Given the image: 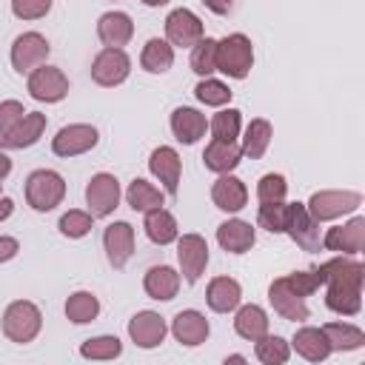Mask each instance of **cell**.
I'll return each mask as SVG.
<instances>
[{
  "label": "cell",
  "instance_id": "816d5d0a",
  "mask_svg": "<svg viewBox=\"0 0 365 365\" xmlns=\"http://www.w3.org/2000/svg\"><path fill=\"white\" fill-rule=\"evenodd\" d=\"M143 3H145L148 9H160V6H168L171 0H143Z\"/></svg>",
  "mask_w": 365,
  "mask_h": 365
},
{
  "label": "cell",
  "instance_id": "ee69618b",
  "mask_svg": "<svg viewBox=\"0 0 365 365\" xmlns=\"http://www.w3.org/2000/svg\"><path fill=\"white\" fill-rule=\"evenodd\" d=\"M51 11V0H11V14L17 20H40Z\"/></svg>",
  "mask_w": 365,
  "mask_h": 365
},
{
  "label": "cell",
  "instance_id": "f1b7e54d",
  "mask_svg": "<svg viewBox=\"0 0 365 365\" xmlns=\"http://www.w3.org/2000/svg\"><path fill=\"white\" fill-rule=\"evenodd\" d=\"M291 348H294L302 359H308V362H322V359H328V356L334 354L331 345H328V336L322 334V328H314V325H302V328L294 334Z\"/></svg>",
  "mask_w": 365,
  "mask_h": 365
},
{
  "label": "cell",
  "instance_id": "ac0fdd59",
  "mask_svg": "<svg viewBox=\"0 0 365 365\" xmlns=\"http://www.w3.org/2000/svg\"><path fill=\"white\" fill-rule=\"evenodd\" d=\"M103 248H106V257H108L111 268H125V262L134 254V228H131V222H125V220L111 222L103 231Z\"/></svg>",
  "mask_w": 365,
  "mask_h": 365
},
{
  "label": "cell",
  "instance_id": "db71d44e",
  "mask_svg": "<svg viewBox=\"0 0 365 365\" xmlns=\"http://www.w3.org/2000/svg\"><path fill=\"white\" fill-rule=\"evenodd\" d=\"M0 194H3V182H0Z\"/></svg>",
  "mask_w": 365,
  "mask_h": 365
},
{
  "label": "cell",
  "instance_id": "7402d4cb",
  "mask_svg": "<svg viewBox=\"0 0 365 365\" xmlns=\"http://www.w3.org/2000/svg\"><path fill=\"white\" fill-rule=\"evenodd\" d=\"M97 37L108 48H123L134 37V23H131V17L125 11H117V9L114 11H106L97 20Z\"/></svg>",
  "mask_w": 365,
  "mask_h": 365
},
{
  "label": "cell",
  "instance_id": "f907efd6",
  "mask_svg": "<svg viewBox=\"0 0 365 365\" xmlns=\"http://www.w3.org/2000/svg\"><path fill=\"white\" fill-rule=\"evenodd\" d=\"M9 174H11V160L6 151H0V180H6Z\"/></svg>",
  "mask_w": 365,
  "mask_h": 365
},
{
  "label": "cell",
  "instance_id": "ffe728a7",
  "mask_svg": "<svg viewBox=\"0 0 365 365\" xmlns=\"http://www.w3.org/2000/svg\"><path fill=\"white\" fill-rule=\"evenodd\" d=\"M211 200H214V205H217L220 211L237 214V211H242V208L248 205V188H245V182H242L240 177H234V174H220V177L214 180V185H211Z\"/></svg>",
  "mask_w": 365,
  "mask_h": 365
},
{
  "label": "cell",
  "instance_id": "ab89813d",
  "mask_svg": "<svg viewBox=\"0 0 365 365\" xmlns=\"http://www.w3.org/2000/svg\"><path fill=\"white\" fill-rule=\"evenodd\" d=\"M194 97H197L202 106H214V108H220V106L231 103L234 91H231L228 83H222V80L200 77V83H197V88H194Z\"/></svg>",
  "mask_w": 365,
  "mask_h": 365
},
{
  "label": "cell",
  "instance_id": "603a6c76",
  "mask_svg": "<svg viewBox=\"0 0 365 365\" xmlns=\"http://www.w3.org/2000/svg\"><path fill=\"white\" fill-rule=\"evenodd\" d=\"M168 125H171V134H174L182 145H194L200 137H205L208 120H205L202 111H197V108H191V106H177V108L171 111Z\"/></svg>",
  "mask_w": 365,
  "mask_h": 365
},
{
  "label": "cell",
  "instance_id": "7dc6e473",
  "mask_svg": "<svg viewBox=\"0 0 365 365\" xmlns=\"http://www.w3.org/2000/svg\"><path fill=\"white\" fill-rule=\"evenodd\" d=\"M17 251H20V242H17L14 237H0V262L14 259Z\"/></svg>",
  "mask_w": 365,
  "mask_h": 365
},
{
  "label": "cell",
  "instance_id": "c3c4849f",
  "mask_svg": "<svg viewBox=\"0 0 365 365\" xmlns=\"http://www.w3.org/2000/svg\"><path fill=\"white\" fill-rule=\"evenodd\" d=\"M202 3H205V9L214 11V14H228L237 0H202Z\"/></svg>",
  "mask_w": 365,
  "mask_h": 365
},
{
  "label": "cell",
  "instance_id": "836d02e7",
  "mask_svg": "<svg viewBox=\"0 0 365 365\" xmlns=\"http://www.w3.org/2000/svg\"><path fill=\"white\" fill-rule=\"evenodd\" d=\"M322 334L328 336L331 351H356L365 345V331L351 322H325Z\"/></svg>",
  "mask_w": 365,
  "mask_h": 365
},
{
  "label": "cell",
  "instance_id": "ba28073f",
  "mask_svg": "<svg viewBox=\"0 0 365 365\" xmlns=\"http://www.w3.org/2000/svg\"><path fill=\"white\" fill-rule=\"evenodd\" d=\"M120 197H123L120 180L114 174H108V171L94 174L88 180V185H86V205H88L91 217H108V214H114V208L120 205Z\"/></svg>",
  "mask_w": 365,
  "mask_h": 365
},
{
  "label": "cell",
  "instance_id": "d6986e66",
  "mask_svg": "<svg viewBox=\"0 0 365 365\" xmlns=\"http://www.w3.org/2000/svg\"><path fill=\"white\" fill-rule=\"evenodd\" d=\"M171 334H174V339H177L180 345L197 348V345H202V342L208 339L211 325H208L205 314H200V311H194V308H185V311H177V314H174V319H171Z\"/></svg>",
  "mask_w": 365,
  "mask_h": 365
},
{
  "label": "cell",
  "instance_id": "f35d334b",
  "mask_svg": "<svg viewBox=\"0 0 365 365\" xmlns=\"http://www.w3.org/2000/svg\"><path fill=\"white\" fill-rule=\"evenodd\" d=\"M191 71L197 77H211L217 71V40L202 37L197 46H191Z\"/></svg>",
  "mask_w": 365,
  "mask_h": 365
},
{
  "label": "cell",
  "instance_id": "4316f807",
  "mask_svg": "<svg viewBox=\"0 0 365 365\" xmlns=\"http://www.w3.org/2000/svg\"><path fill=\"white\" fill-rule=\"evenodd\" d=\"M46 114H40V111H26V117L6 134V137H0V145L3 148H31L40 137H43V131H46Z\"/></svg>",
  "mask_w": 365,
  "mask_h": 365
},
{
  "label": "cell",
  "instance_id": "e0dca14e",
  "mask_svg": "<svg viewBox=\"0 0 365 365\" xmlns=\"http://www.w3.org/2000/svg\"><path fill=\"white\" fill-rule=\"evenodd\" d=\"M148 171L163 182L165 194L177 197V191H180V174H182V160H180L177 148L157 145L151 151V157H148Z\"/></svg>",
  "mask_w": 365,
  "mask_h": 365
},
{
  "label": "cell",
  "instance_id": "74e56055",
  "mask_svg": "<svg viewBox=\"0 0 365 365\" xmlns=\"http://www.w3.org/2000/svg\"><path fill=\"white\" fill-rule=\"evenodd\" d=\"M242 128V111L240 108H222L208 120V131L214 140H237Z\"/></svg>",
  "mask_w": 365,
  "mask_h": 365
},
{
  "label": "cell",
  "instance_id": "cb8c5ba5",
  "mask_svg": "<svg viewBox=\"0 0 365 365\" xmlns=\"http://www.w3.org/2000/svg\"><path fill=\"white\" fill-rule=\"evenodd\" d=\"M242 160V148L237 145V140H214L205 145L202 151V165L214 174H231Z\"/></svg>",
  "mask_w": 365,
  "mask_h": 365
},
{
  "label": "cell",
  "instance_id": "2e32d148",
  "mask_svg": "<svg viewBox=\"0 0 365 365\" xmlns=\"http://www.w3.org/2000/svg\"><path fill=\"white\" fill-rule=\"evenodd\" d=\"M165 334H168V322L157 311H137L128 319V336L137 348H145V351L160 348Z\"/></svg>",
  "mask_w": 365,
  "mask_h": 365
},
{
  "label": "cell",
  "instance_id": "8992f818",
  "mask_svg": "<svg viewBox=\"0 0 365 365\" xmlns=\"http://www.w3.org/2000/svg\"><path fill=\"white\" fill-rule=\"evenodd\" d=\"M26 88H29V94L37 103H60L68 94V77L63 74V68L43 63V66H37V68L29 71Z\"/></svg>",
  "mask_w": 365,
  "mask_h": 365
},
{
  "label": "cell",
  "instance_id": "9a60e30c",
  "mask_svg": "<svg viewBox=\"0 0 365 365\" xmlns=\"http://www.w3.org/2000/svg\"><path fill=\"white\" fill-rule=\"evenodd\" d=\"M322 248L325 251H336L345 257H356L365 248V217H354L336 228H328V234L322 237Z\"/></svg>",
  "mask_w": 365,
  "mask_h": 365
},
{
  "label": "cell",
  "instance_id": "7bdbcfd3",
  "mask_svg": "<svg viewBox=\"0 0 365 365\" xmlns=\"http://www.w3.org/2000/svg\"><path fill=\"white\" fill-rule=\"evenodd\" d=\"M285 194H288V182L282 174L271 171V174L259 177V182H257V200L259 202H279V200H285Z\"/></svg>",
  "mask_w": 365,
  "mask_h": 365
},
{
  "label": "cell",
  "instance_id": "681fc988",
  "mask_svg": "<svg viewBox=\"0 0 365 365\" xmlns=\"http://www.w3.org/2000/svg\"><path fill=\"white\" fill-rule=\"evenodd\" d=\"M11 211H14V200L0 197V222H3V220H9V217H11Z\"/></svg>",
  "mask_w": 365,
  "mask_h": 365
},
{
  "label": "cell",
  "instance_id": "b9f144b4",
  "mask_svg": "<svg viewBox=\"0 0 365 365\" xmlns=\"http://www.w3.org/2000/svg\"><path fill=\"white\" fill-rule=\"evenodd\" d=\"M91 225H94L91 211H80V208L66 211V214L60 217V222H57L60 234L68 237V240H80V237H86V234L91 231Z\"/></svg>",
  "mask_w": 365,
  "mask_h": 365
},
{
  "label": "cell",
  "instance_id": "f5cc1de1",
  "mask_svg": "<svg viewBox=\"0 0 365 365\" xmlns=\"http://www.w3.org/2000/svg\"><path fill=\"white\" fill-rule=\"evenodd\" d=\"M225 362H245V356H242V354H228Z\"/></svg>",
  "mask_w": 365,
  "mask_h": 365
},
{
  "label": "cell",
  "instance_id": "4fadbf2b",
  "mask_svg": "<svg viewBox=\"0 0 365 365\" xmlns=\"http://www.w3.org/2000/svg\"><path fill=\"white\" fill-rule=\"evenodd\" d=\"M205 37L202 20L191 11V9H174L165 17V40L174 48H191Z\"/></svg>",
  "mask_w": 365,
  "mask_h": 365
},
{
  "label": "cell",
  "instance_id": "5b68a950",
  "mask_svg": "<svg viewBox=\"0 0 365 365\" xmlns=\"http://www.w3.org/2000/svg\"><path fill=\"white\" fill-rule=\"evenodd\" d=\"M362 205V194L359 191H351V188H328V191H314L311 200L305 202L308 214L317 220V222H331V220H339L345 214H354L356 208Z\"/></svg>",
  "mask_w": 365,
  "mask_h": 365
},
{
  "label": "cell",
  "instance_id": "3957f363",
  "mask_svg": "<svg viewBox=\"0 0 365 365\" xmlns=\"http://www.w3.org/2000/svg\"><path fill=\"white\" fill-rule=\"evenodd\" d=\"M40 331H43V314L31 299H14L6 305V311H3L6 339L26 345V342H34Z\"/></svg>",
  "mask_w": 365,
  "mask_h": 365
},
{
  "label": "cell",
  "instance_id": "277c9868",
  "mask_svg": "<svg viewBox=\"0 0 365 365\" xmlns=\"http://www.w3.org/2000/svg\"><path fill=\"white\" fill-rule=\"evenodd\" d=\"M66 197V180L51 171V168H37L26 177V202L46 214V211H54Z\"/></svg>",
  "mask_w": 365,
  "mask_h": 365
},
{
  "label": "cell",
  "instance_id": "d6a6232c",
  "mask_svg": "<svg viewBox=\"0 0 365 365\" xmlns=\"http://www.w3.org/2000/svg\"><path fill=\"white\" fill-rule=\"evenodd\" d=\"M125 202H128L134 211L145 214V211H151V208H160V205L165 202V197H163V191H160L154 182H148V180H143V177H134V180L128 182V188H125Z\"/></svg>",
  "mask_w": 365,
  "mask_h": 365
},
{
  "label": "cell",
  "instance_id": "7c38bea8",
  "mask_svg": "<svg viewBox=\"0 0 365 365\" xmlns=\"http://www.w3.org/2000/svg\"><path fill=\"white\" fill-rule=\"evenodd\" d=\"M177 262H180V277L194 285L208 265V242L200 234L177 237Z\"/></svg>",
  "mask_w": 365,
  "mask_h": 365
},
{
  "label": "cell",
  "instance_id": "1f68e13d",
  "mask_svg": "<svg viewBox=\"0 0 365 365\" xmlns=\"http://www.w3.org/2000/svg\"><path fill=\"white\" fill-rule=\"evenodd\" d=\"M271 137H274V128L265 117H254L248 125H245V134H242V154L251 157V160H259L268 145H271Z\"/></svg>",
  "mask_w": 365,
  "mask_h": 365
},
{
  "label": "cell",
  "instance_id": "30bf717a",
  "mask_svg": "<svg viewBox=\"0 0 365 365\" xmlns=\"http://www.w3.org/2000/svg\"><path fill=\"white\" fill-rule=\"evenodd\" d=\"M131 74V57L123 48H103L91 63V80L103 88H114L125 83Z\"/></svg>",
  "mask_w": 365,
  "mask_h": 365
},
{
  "label": "cell",
  "instance_id": "60d3db41",
  "mask_svg": "<svg viewBox=\"0 0 365 365\" xmlns=\"http://www.w3.org/2000/svg\"><path fill=\"white\" fill-rule=\"evenodd\" d=\"M257 222H259V228H265V231H271V234H285L288 202H285V200H279V202H259Z\"/></svg>",
  "mask_w": 365,
  "mask_h": 365
},
{
  "label": "cell",
  "instance_id": "f546056e",
  "mask_svg": "<svg viewBox=\"0 0 365 365\" xmlns=\"http://www.w3.org/2000/svg\"><path fill=\"white\" fill-rule=\"evenodd\" d=\"M234 311H237V314H234V331H237L242 339L254 342V339H259V336L268 334V314H265L262 305L248 302V305H237Z\"/></svg>",
  "mask_w": 365,
  "mask_h": 365
},
{
  "label": "cell",
  "instance_id": "d590c367",
  "mask_svg": "<svg viewBox=\"0 0 365 365\" xmlns=\"http://www.w3.org/2000/svg\"><path fill=\"white\" fill-rule=\"evenodd\" d=\"M254 354L262 365H285L291 359V342L277 334H265L254 339Z\"/></svg>",
  "mask_w": 365,
  "mask_h": 365
},
{
  "label": "cell",
  "instance_id": "8fae6325",
  "mask_svg": "<svg viewBox=\"0 0 365 365\" xmlns=\"http://www.w3.org/2000/svg\"><path fill=\"white\" fill-rule=\"evenodd\" d=\"M285 234L302 248V251H319L322 248V234H319V222L308 214L305 202H288V222H285Z\"/></svg>",
  "mask_w": 365,
  "mask_h": 365
},
{
  "label": "cell",
  "instance_id": "d4e9b609",
  "mask_svg": "<svg viewBox=\"0 0 365 365\" xmlns=\"http://www.w3.org/2000/svg\"><path fill=\"white\" fill-rule=\"evenodd\" d=\"M180 271L171 268V265H151L143 277V288L151 299H160V302H168L177 297L180 291Z\"/></svg>",
  "mask_w": 365,
  "mask_h": 365
},
{
  "label": "cell",
  "instance_id": "7a4b0ae2",
  "mask_svg": "<svg viewBox=\"0 0 365 365\" xmlns=\"http://www.w3.org/2000/svg\"><path fill=\"white\" fill-rule=\"evenodd\" d=\"M254 66V46L251 37L242 31L225 34L217 40V71H222L231 80H245Z\"/></svg>",
  "mask_w": 365,
  "mask_h": 365
},
{
  "label": "cell",
  "instance_id": "e575fe53",
  "mask_svg": "<svg viewBox=\"0 0 365 365\" xmlns=\"http://www.w3.org/2000/svg\"><path fill=\"white\" fill-rule=\"evenodd\" d=\"M97 314H100V299H97L91 291H74V294L66 299V319L74 322V325L94 322Z\"/></svg>",
  "mask_w": 365,
  "mask_h": 365
},
{
  "label": "cell",
  "instance_id": "f6af8a7d",
  "mask_svg": "<svg viewBox=\"0 0 365 365\" xmlns=\"http://www.w3.org/2000/svg\"><path fill=\"white\" fill-rule=\"evenodd\" d=\"M23 117H26V108L20 100H3L0 103V137H6Z\"/></svg>",
  "mask_w": 365,
  "mask_h": 365
},
{
  "label": "cell",
  "instance_id": "8d00e7d4",
  "mask_svg": "<svg viewBox=\"0 0 365 365\" xmlns=\"http://www.w3.org/2000/svg\"><path fill=\"white\" fill-rule=\"evenodd\" d=\"M120 354H123V342L114 334H100V336H91V339L80 342V356L83 359L106 362V359H117Z\"/></svg>",
  "mask_w": 365,
  "mask_h": 365
},
{
  "label": "cell",
  "instance_id": "5bb4252c",
  "mask_svg": "<svg viewBox=\"0 0 365 365\" xmlns=\"http://www.w3.org/2000/svg\"><path fill=\"white\" fill-rule=\"evenodd\" d=\"M268 302L271 308L282 317V319H291V322H305L311 317L308 305H305V297H299L294 291V285L288 282V277H277L271 285H268Z\"/></svg>",
  "mask_w": 365,
  "mask_h": 365
},
{
  "label": "cell",
  "instance_id": "484cf974",
  "mask_svg": "<svg viewBox=\"0 0 365 365\" xmlns=\"http://www.w3.org/2000/svg\"><path fill=\"white\" fill-rule=\"evenodd\" d=\"M205 302L214 314H228L242 302V285L234 277H214L205 288Z\"/></svg>",
  "mask_w": 365,
  "mask_h": 365
},
{
  "label": "cell",
  "instance_id": "6da1fadb",
  "mask_svg": "<svg viewBox=\"0 0 365 365\" xmlns=\"http://www.w3.org/2000/svg\"><path fill=\"white\" fill-rule=\"evenodd\" d=\"M319 282L325 285V305L339 317H356L362 311V282L365 265L345 254L314 268Z\"/></svg>",
  "mask_w": 365,
  "mask_h": 365
},
{
  "label": "cell",
  "instance_id": "4dcf8cb0",
  "mask_svg": "<svg viewBox=\"0 0 365 365\" xmlns=\"http://www.w3.org/2000/svg\"><path fill=\"white\" fill-rule=\"evenodd\" d=\"M140 66L148 74H165L174 66V46L163 37H151L140 51Z\"/></svg>",
  "mask_w": 365,
  "mask_h": 365
},
{
  "label": "cell",
  "instance_id": "bcb514c9",
  "mask_svg": "<svg viewBox=\"0 0 365 365\" xmlns=\"http://www.w3.org/2000/svg\"><path fill=\"white\" fill-rule=\"evenodd\" d=\"M288 277V282L294 285V291L299 294V297H311L314 291H319V277H317V271H294V274H285Z\"/></svg>",
  "mask_w": 365,
  "mask_h": 365
},
{
  "label": "cell",
  "instance_id": "44dd1931",
  "mask_svg": "<svg viewBox=\"0 0 365 365\" xmlns=\"http://www.w3.org/2000/svg\"><path fill=\"white\" fill-rule=\"evenodd\" d=\"M217 242L225 254H245V251L254 248L257 231H254L251 222L234 217V220H225V222L217 225Z\"/></svg>",
  "mask_w": 365,
  "mask_h": 365
},
{
  "label": "cell",
  "instance_id": "9c48e42d",
  "mask_svg": "<svg viewBox=\"0 0 365 365\" xmlns=\"http://www.w3.org/2000/svg\"><path fill=\"white\" fill-rule=\"evenodd\" d=\"M48 54H51V46H48V40H46L40 31H23V34L14 37V43H11V54H9V57H11L14 71L29 74L31 68L43 66Z\"/></svg>",
  "mask_w": 365,
  "mask_h": 365
},
{
  "label": "cell",
  "instance_id": "83f0119b",
  "mask_svg": "<svg viewBox=\"0 0 365 365\" xmlns=\"http://www.w3.org/2000/svg\"><path fill=\"white\" fill-rule=\"evenodd\" d=\"M143 228H145V237H148L154 245H171V242H177V237H180L177 217H174L168 208H163V205L145 211Z\"/></svg>",
  "mask_w": 365,
  "mask_h": 365
},
{
  "label": "cell",
  "instance_id": "52a82bcc",
  "mask_svg": "<svg viewBox=\"0 0 365 365\" xmlns=\"http://www.w3.org/2000/svg\"><path fill=\"white\" fill-rule=\"evenodd\" d=\"M100 143V131L88 123H68L63 125L54 137H51V151L57 157H80L86 151H91Z\"/></svg>",
  "mask_w": 365,
  "mask_h": 365
}]
</instances>
